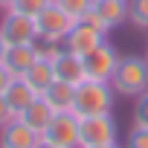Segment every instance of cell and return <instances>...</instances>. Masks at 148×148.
Segmentation results:
<instances>
[{"label":"cell","mask_w":148,"mask_h":148,"mask_svg":"<svg viewBox=\"0 0 148 148\" xmlns=\"http://www.w3.org/2000/svg\"><path fill=\"white\" fill-rule=\"evenodd\" d=\"M113 105H116V90L110 82H82L76 87V102H73V113L79 119H87V116H105V113H113Z\"/></svg>","instance_id":"1"},{"label":"cell","mask_w":148,"mask_h":148,"mask_svg":"<svg viewBox=\"0 0 148 148\" xmlns=\"http://www.w3.org/2000/svg\"><path fill=\"white\" fill-rule=\"evenodd\" d=\"M116 96H128L136 99L148 90V61L142 55H122L113 79H110Z\"/></svg>","instance_id":"2"},{"label":"cell","mask_w":148,"mask_h":148,"mask_svg":"<svg viewBox=\"0 0 148 148\" xmlns=\"http://www.w3.org/2000/svg\"><path fill=\"white\" fill-rule=\"evenodd\" d=\"M73 26H76V18H73L67 9H61L55 0L35 18L38 38L41 41H49V44H64V38L73 32Z\"/></svg>","instance_id":"3"},{"label":"cell","mask_w":148,"mask_h":148,"mask_svg":"<svg viewBox=\"0 0 148 148\" xmlns=\"http://www.w3.org/2000/svg\"><path fill=\"white\" fill-rule=\"evenodd\" d=\"M0 38H3L9 47H29L38 41V29H35V18L6 9L3 18H0Z\"/></svg>","instance_id":"4"},{"label":"cell","mask_w":148,"mask_h":148,"mask_svg":"<svg viewBox=\"0 0 148 148\" xmlns=\"http://www.w3.org/2000/svg\"><path fill=\"white\" fill-rule=\"evenodd\" d=\"M119 61H122L119 49L110 41H102L90 55H84V73H87V79H93V82H110L116 67H119Z\"/></svg>","instance_id":"5"},{"label":"cell","mask_w":148,"mask_h":148,"mask_svg":"<svg viewBox=\"0 0 148 148\" xmlns=\"http://www.w3.org/2000/svg\"><path fill=\"white\" fill-rule=\"evenodd\" d=\"M116 134H119V131H116L113 113H105V116H87V119H82V125H79V148L119 142Z\"/></svg>","instance_id":"6"},{"label":"cell","mask_w":148,"mask_h":148,"mask_svg":"<svg viewBox=\"0 0 148 148\" xmlns=\"http://www.w3.org/2000/svg\"><path fill=\"white\" fill-rule=\"evenodd\" d=\"M79 125H82V119L73 110L55 113L52 122L47 125V131L41 134V139H47L58 148H79Z\"/></svg>","instance_id":"7"},{"label":"cell","mask_w":148,"mask_h":148,"mask_svg":"<svg viewBox=\"0 0 148 148\" xmlns=\"http://www.w3.org/2000/svg\"><path fill=\"white\" fill-rule=\"evenodd\" d=\"M102 41H108V32H102V29H96L90 21H76V26H73V32L64 38V49L67 52H73V55H90Z\"/></svg>","instance_id":"8"},{"label":"cell","mask_w":148,"mask_h":148,"mask_svg":"<svg viewBox=\"0 0 148 148\" xmlns=\"http://www.w3.org/2000/svg\"><path fill=\"white\" fill-rule=\"evenodd\" d=\"M84 21H90L102 32H110L128 21V0H96Z\"/></svg>","instance_id":"9"},{"label":"cell","mask_w":148,"mask_h":148,"mask_svg":"<svg viewBox=\"0 0 148 148\" xmlns=\"http://www.w3.org/2000/svg\"><path fill=\"white\" fill-rule=\"evenodd\" d=\"M38 142H41V134L21 119H12L6 128H0V148H35Z\"/></svg>","instance_id":"10"},{"label":"cell","mask_w":148,"mask_h":148,"mask_svg":"<svg viewBox=\"0 0 148 148\" xmlns=\"http://www.w3.org/2000/svg\"><path fill=\"white\" fill-rule=\"evenodd\" d=\"M52 73L58 82H67V84H82L87 82V73H84V58L82 55H73L67 49H61V55L52 61Z\"/></svg>","instance_id":"11"},{"label":"cell","mask_w":148,"mask_h":148,"mask_svg":"<svg viewBox=\"0 0 148 148\" xmlns=\"http://www.w3.org/2000/svg\"><path fill=\"white\" fill-rule=\"evenodd\" d=\"M41 99L55 110V113H64V110H73V102H76V84H67V82H52L44 93H41Z\"/></svg>","instance_id":"12"},{"label":"cell","mask_w":148,"mask_h":148,"mask_svg":"<svg viewBox=\"0 0 148 148\" xmlns=\"http://www.w3.org/2000/svg\"><path fill=\"white\" fill-rule=\"evenodd\" d=\"M35 61H38V55H35V47H32V44H29V47H9V52H6V58H3V67L12 73L15 79H23L26 70H29Z\"/></svg>","instance_id":"13"},{"label":"cell","mask_w":148,"mask_h":148,"mask_svg":"<svg viewBox=\"0 0 148 148\" xmlns=\"http://www.w3.org/2000/svg\"><path fill=\"white\" fill-rule=\"evenodd\" d=\"M3 99L9 102V108L15 110V116H21V113H23V110H26V108H29V105L38 99V93H35V90H32V87H29L23 79H12L9 90L3 93Z\"/></svg>","instance_id":"14"},{"label":"cell","mask_w":148,"mask_h":148,"mask_svg":"<svg viewBox=\"0 0 148 148\" xmlns=\"http://www.w3.org/2000/svg\"><path fill=\"white\" fill-rule=\"evenodd\" d=\"M52 116H55V110H52V108H49V105L38 96V99H35V102H32V105H29V108H26L18 119H21V122H26L32 131L44 134V131H47V125L52 122Z\"/></svg>","instance_id":"15"},{"label":"cell","mask_w":148,"mask_h":148,"mask_svg":"<svg viewBox=\"0 0 148 148\" xmlns=\"http://www.w3.org/2000/svg\"><path fill=\"white\" fill-rule=\"evenodd\" d=\"M23 82L41 96L52 82H55V73H52V61H44V58H38L29 70H26V76H23Z\"/></svg>","instance_id":"16"},{"label":"cell","mask_w":148,"mask_h":148,"mask_svg":"<svg viewBox=\"0 0 148 148\" xmlns=\"http://www.w3.org/2000/svg\"><path fill=\"white\" fill-rule=\"evenodd\" d=\"M128 23L148 29V0H128Z\"/></svg>","instance_id":"17"},{"label":"cell","mask_w":148,"mask_h":148,"mask_svg":"<svg viewBox=\"0 0 148 148\" xmlns=\"http://www.w3.org/2000/svg\"><path fill=\"white\" fill-rule=\"evenodd\" d=\"M55 3H58L61 9H67L76 21H84V18H87V12L93 9L96 0H55Z\"/></svg>","instance_id":"18"},{"label":"cell","mask_w":148,"mask_h":148,"mask_svg":"<svg viewBox=\"0 0 148 148\" xmlns=\"http://www.w3.org/2000/svg\"><path fill=\"white\" fill-rule=\"evenodd\" d=\"M52 3V0H15V12H23V15H29V18H38L47 6Z\"/></svg>","instance_id":"19"},{"label":"cell","mask_w":148,"mask_h":148,"mask_svg":"<svg viewBox=\"0 0 148 148\" xmlns=\"http://www.w3.org/2000/svg\"><path fill=\"white\" fill-rule=\"evenodd\" d=\"M134 128H148V90L142 96H136V105H134Z\"/></svg>","instance_id":"20"},{"label":"cell","mask_w":148,"mask_h":148,"mask_svg":"<svg viewBox=\"0 0 148 148\" xmlns=\"http://www.w3.org/2000/svg\"><path fill=\"white\" fill-rule=\"evenodd\" d=\"M32 47H35V55L44 58V61H55V58L61 55V49H64L61 44H49V41H41V38H38Z\"/></svg>","instance_id":"21"},{"label":"cell","mask_w":148,"mask_h":148,"mask_svg":"<svg viewBox=\"0 0 148 148\" xmlns=\"http://www.w3.org/2000/svg\"><path fill=\"white\" fill-rule=\"evenodd\" d=\"M125 148H148V128H131Z\"/></svg>","instance_id":"22"},{"label":"cell","mask_w":148,"mask_h":148,"mask_svg":"<svg viewBox=\"0 0 148 148\" xmlns=\"http://www.w3.org/2000/svg\"><path fill=\"white\" fill-rule=\"evenodd\" d=\"M12 119H18V116H15V110L9 108V102H6L3 96H0V128H6Z\"/></svg>","instance_id":"23"},{"label":"cell","mask_w":148,"mask_h":148,"mask_svg":"<svg viewBox=\"0 0 148 148\" xmlns=\"http://www.w3.org/2000/svg\"><path fill=\"white\" fill-rule=\"evenodd\" d=\"M12 79H15V76H12V73H9V70H6L3 64H0V96H3V93L9 90V84H12Z\"/></svg>","instance_id":"24"},{"label":"cell","mask_w":148,"mask_h":148,"mask_svg":"<svg viewBox=\"0 0 148 148\" xmlns=\"http://www.w3.org/2000/svg\"><path fill=\"white\" fill-rule=\"evenodd\" d=\"M6 52H9V44L0 38V64H3V58H6Z\"/></svg>","instance_id":"25"},{"label":"cell","mask_w":148,"mask_h":148,"mask_svg":"<svg viewBox=\"0 0 148 148\" xmlns=\"http://www.w3.org/2000/svg\"><path fill=\"white\" fill-rule=\"evenodd\" d=\"M15 6V0H0V12H6V9H12Z\"/></svg>","instance_id":"26"},{"label":"cell","mask_w":148,"mask_h":148,"mask_svg":"<svg viewBox=\"0 0 148 148\" xmlns=\"http://www.w3.org/2000/svg\"><path fill=\"white\" fill-rule=\"evenodd\" d=\"M90 148H125V145H119V142H108V145H90Z\"/></svg>","instance_id":"27"},{"label":"cell","mask_w":148,"mask_h":148,"mask_svg":"<svg viewBox=\"0 0 148 148\" xmlns=\"http://www.w3.org/2000/svg\"><path fill=\"white\" fill-rule=\"evenodd\" d=\"M35 148H58V145H52V142H47V139H41V142H38Z\"/></svg>","instance_id":"28"},{"label":"cell","mask_w":148,"mask_h":148,"mask_svg":"<svg viewBox=\"0 0 148 148\" xmlns=\"http://www.w3.org/2000/svg\"><path fill=\"white\" fill-rule=\"evenodd\" d=\"M142 58H145V61H148V44H145V55H142Z\"/></svg>","instance_id":"29"}]
</instances>
